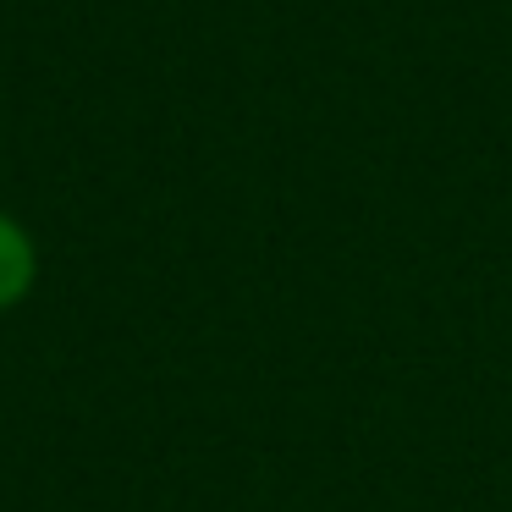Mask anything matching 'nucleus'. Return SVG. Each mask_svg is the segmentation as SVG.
Listing matches in <instances>:
<instances>
[{
    "mask_svg": "<svg viewBox=\"0 0 512 512\" xmlns=\"http://www.w3.org/2000/svg\"><path fill=\"white\" fill-rule=\"evenodd\" d=\"M28 287H34V243L17 221L0 215V309H12Z\"/></svg>",
    "mask_w": 512,
    "mask_h": 512,
    "instance_id": "f257e3e1",
    "label": "nucleus"
}]
</instances>
